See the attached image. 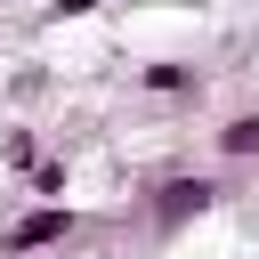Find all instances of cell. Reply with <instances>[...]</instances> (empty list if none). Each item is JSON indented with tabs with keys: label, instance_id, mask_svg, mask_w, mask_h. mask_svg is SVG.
Returning a JSON list of instances; mask_svg holds the SVG:
<instances>
[{
	"label": "cell",
	"instance_id": "277c9868",
	"mask_svg": "<svg viewBox=\"0 0 259 259\" xmlns=\"http://www.w3.org/2000/svg\"><path fill=\"white\" fill-rule=\"evenodd\" d=\"M219 154H227V162H259V105L235 113V121L219 130Z\"/></svg>",
	"mask_w": 259,
	"mask_h": 259
},
{
	"label": "cell",
	"instance_id": "52a82bcc",
	"mask_svg": "<svg viewBox=\"0 0 259 259\" xmlns=\"http://www.w3.org/2000/svg\"><path fill=\"white\" fill-rule=\"evenodd\" d=\"M97 8H105V0H49V16H57V24H65V16H97Z\"/></svg>",
	"mask_w": 259,
	"mask_h": 259
},
{
	"label": "cell",
	"instance_id": "7a4b0ae2",
	"mask_svg": "<svg viewBox=\"0 0 259 259\" xmlns=\"http://www.w3.org/2000/svg\"><path fill=\"white\" fill-rule=\"evenodd\" d=\"M73 227H81V210H73V202H32V210H24V219L0 235V251H8V259H24V251H49V243H65Z\"/></svg>",
	"mask_w": 259,
	"mask_h": 259
},
{
	"label": "cell",
	"instance_id": "6da1fadb",
	"mask_svg": "<svg viewBox=\"0 0 259 259\" xmlns=\"http://www.w3.org/2000/svg\"><path fill=\"white\" fill-rule=\"evenodd\" d=\"M219 210V178H202V170H170L154 194H146V219H154V235H186L194 219H210Z\"/></svg>",
	"mask_w": 259,
	"mask_h": 259
},
{
	"label": "cell",
	"instance_id": "3957f363",
	"mask_svg": "<svg viewBox=\"0 0 259 259\" xmlns=\"http://www.w3.org/2000/svg\"><path fill=\"white\" fill-rule=\"evenodd\" d=\"M138 89H154V97H194L202 73H194L186 57H154V65H138Z\"/></svg>",
	"mask_w": 259,
	"mask_h": 259
},
{
	"label": "cell",
	"instance_id": "8992f818",
	"mask_svg": "<svg viewBox=\"0 0 259 259\" xmlns=\"http://www.w3.org/2000/svg\"><path fill=\"white\" fill-rule=\"evenodd\" d=\"M0 162H8V170H32V162H40V138H32V130H0Z\"/></svg>",
	"mask_w": 259,
	"mask_h": 259
},
{
	"label": "cell",
	"instance_id": "5b68a950",
	"mask_svg": "<svg viewBox=\"0 0 259 259\" xmlns=\"http://www.w3.org/2000/svg\"><path fill=\"white\" fill-rule=\"evenodd\" d=\"M24 186H32V194H40V202H65V186H73V170H65V162H57V154H40V162H32V170H24Z\"/></svg>",
	"mask_w": 259,
	"mask_h": 259
}]
</instances>
